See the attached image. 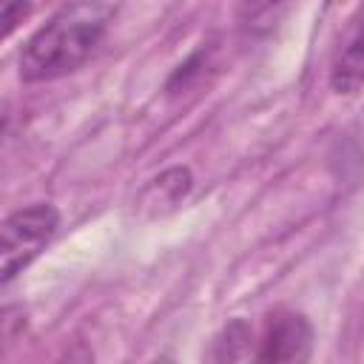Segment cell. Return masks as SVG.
I'll use <instances>...</instances> for the list:
<instances>
[{
	"mask_svg": "<svg viewBox=\"0 0 364 364\" xmlns=\"http://www.w3.org/2000/svg\"><path fill=\"white\" fill-rule=\"evenodd\" d=\"M117 9L111 3H71L54 11L23 46L20 77L48 82L77 71L102 43Z\"/></svg>",
	"mask_w": 364,
	"mask_h": 364,
	"instance_id": "6da1fadb",
	"label": "cell"
},
{
	"mask_svg": "<svg viewBox=\"0 0 364 364\" xmlns=\"http://www.w3.org/2000/svg\"><path fill=\"white\" fill-rule=\"evenodd\" d=\"M330 88L336 94H355L364 88V9L350 20L347 34L333 54Z\"/></svg>",
	"mask_w": 364,
	"mask_h": 364,
	"instance_id": "277c9868",
	"label": "cell"
},
{
	"mask_svg": "<svg viewBox=\"0 0 364 364\" xmlns=\"http://www.w3.org/2000/svg\"><path fill=\"white\" fill-rule=\"evenodd\" d=\"M193 185V176L188 168H168L165 173H159L156 179H151V185L142 191V205H176Z\"/></svg>",
	"mask_w": 364,
	"mask_h": 364,
	"instance_id": "5b68a950",
	"label": "cell"
},
{
	"mask_svg": "<svg viewBox=\"0 0 364 364\" xmlns=\"http://www.w3.org/2000/svg\"><path fill=\"white\" fill-rule=\"evenodd\" d=\"M28 3H6L3 6V11H0V23H3V28H6V34L14 28V23L20 20V17H26L28 14Z\"/></svg>",
	"mask_w": 364,
	"mask_h": 364,
	"instance_id": "8992f818",
	"label": "cell"
},
{
	"mask_svg": "<svg viewBox=\"0 0 364 364\" xmlns=\"http://www.w3.org/2000/svg\"><path fill=\"white\" fill-rule=\"evenodd\" d=\"M313 353V327L304 313L273 310L264 318L250 364H307Z\"/></svg>",
	"mask_w": 364,
	"mask_h": 364,
	"instance_id": "3957f363",
	"label": "cell"
},
{
	"mask_svg": "<svg viewBox=\"0 0 364 364\" xmlns=\"http://www.w3.org/2000/svg\"><path fill=\"white\" fill-rule=\"evenodd\" d=\"M60 213L54 205L37 202L28 208H20L6 216L0 228V270L3 284H9L57 233Z\"/></svg>",
	"mask_w": 364,
	"mask_h": 364,
	"instance_id": "7a4b0ae2",
	"label": "cell"
},
{
	"mask_svg": "<svg viewBox=\"0 0 364 364\" xmlns=\"http://www.w3.org/2000/svg\"><path fill=\"white\" fill-rule=\"evenodd\" d=\"M151 364H173V358H171V355H159V358H154Z\"/></svg>",
	"mask_w": 364,
	"mask_h": 364,
	"instance_id": "52a82bcc",
	"label": "cell"
}]
</instances>
